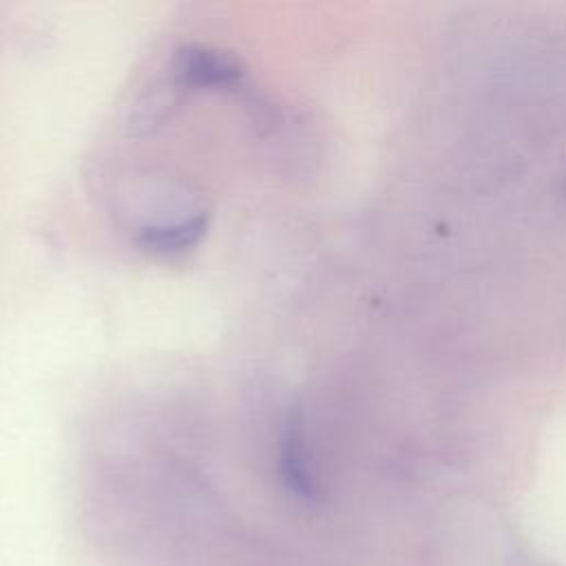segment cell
Instances as JSON below:
<instances>
[{
	"label": "cell",
	"instance_id": "cell-2",
	"mask_svg": "<svg viewBox=\"0 0 566 566\" xmlns=\"http://www.w3.org/2000/svg\"><path fill=\"white\" fill-rule=\"evenodd\" d=\"M281 473L287 484V489L303 500L314 497V480L307 464L305 453V440H303V427L298 420V413H290L283 427L281 438Z\"/></svg>",
	"mask_w": 566,
	"mask_h": 566
},
{
	"label": "cell",
	"instance_id": "cell-1",
	"mask_svg": "<svg viewBox=\"0 0 566 566\" xmlns=\"http://www.w3.org/2000/svg\"><path fill=\"white\" fill-rule=\"evenodd\" d=\"M241 62L230 53L192 44L177 55V75L190 86H228L241 77Z\"/></svg>",
	"mask_w": 566,
	"mask_h": 566
},
{
	"label": "cell",
	"instance_id": "cell-4",
	"mask_svg": "<svg viewBox=\"0 0 566 566\" xmlns=\"http://www.w3.org/2000/svg\"><path fill=\"white\" fill-rule=\"evenodd\" d=\"M564 195H566V175H564Z\"/></svg>",
	"mask_w": 566,
	"mask_h": 566
},
{
	"label": "cell",
	"instance_id": "cell-3",
	"mask_svg": "<svg viewBox=\"0 0 566 566\" xmlns=\"http://www.w3.org/2000/svg\"><path fill=\"white\" fill-rule=\"evenodd\" d=\"M206 223L208 219L203 214H197L177 223L144 228L137 237V243L150 254H159V256L179 254L201 239V234L206 232Z\"/></svg>",
	"mask_w": 566,
	"mask_h": 566
}]
</instances>
